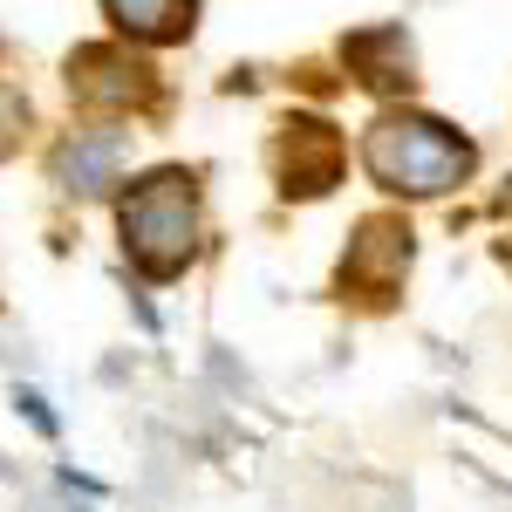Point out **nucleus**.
Returning a JSON list of instances; mask_svg holds the SVG:
<instances>
[{"mask_svg":"<svg viewBox=\"0 0 512 512\" xmlns=\"http://www.w3.org/2000/svg\"><path fill=\"white\" fill-rule=\"evenodd\" d=\"M362 164H369V178L396 198H437L451 192V185H465L472 178L478 151L451 130V123L437 117H376L369 123V137H362Z\"/></svg>","mask_w":512,"mask_h":512,"instance_id":"obj_1","label":"nucleus"},{"mask_svg":"<svg viewBox=\"0 0 512 512\" xmlns=\"http://www.w3.org/2000/svg\"><path fill=\"white\" fill-rule=\"evenodd\" d=\"M123 253L144 274H178L198 253V185L185 171H151L144 185H130V198L117 205Z\"/></svg>","mask_w":512,"mask_h":512,"instance_id":"obj_2","label":"nucleus"},{"mask_svg":"<svg viewBox=\"0 0 512 512\" xmlns=\"http://www.w3.org/2000/svg\"><path fill=\"white\" fill-rule=\"evenodd\" d=\"M69 96L96 117H123V110H144L158 96V76L130 48H76L69 55Z\"/></svg>","mask_w":512,"mask_h":512,"instance_id":"obj_3","label":"nucleus"},{"mask_svg":"<svg viewBox=\"0 0 512 512\" xmlns=\"http://www.w3.org/2000/svg\"><path fill=\"white\" fill-rule=\"evenodd\" d=\"M410 267V226L403 219H362L349 260H342V294L355 301H390Z\"/></svg>","mask_w":512,"mask_h":512,"instance_id":"obj_4","label":"nucleus"},{"mask_svg":"<svg viewBox=\"0 0 512 512\" xmlns=\"http://www.w3.org/2000/svg\"><path fill=\"white\" fill-rule=\"evenodd\" d=\"M274 164H280V192H301V198H321L335 178H342V137L315 117H294L280 130L274 144Z\"/></svg>","mask_w":512,"mask_h":512,"instance_id":"obj_5","label":"nucleus"},{"mask_svg":"<svg viewBox=\"0 0 512 512\" xmlns=\"http://www.w3.org/2000/svg\"><path fill=\"white\" fill-rule=\"evenodd\" d=\"M123 171V137L117 130H76L62 151H55V185L62 192H110Z\"/></svg>","mask_w":512,"mask_h":512,"instance_id":"obj_6","label":"nucleus"},{"mask_svg":"<svg viewBox=\"0 0 512 512\" xmlns=\"http://www.w3.org/2000/svg\"><path fill=\"white\" fill-rule=\"evenodd\" d=\"M103 7H110V21L123 35L137 41H185L198 14V0H103Z\"/></svg>","mask_w":512,"mask_h":512,"instance_id":"obj_7","label":"nucleus"},{"mask_svg":"<svg viewBox=\"0 0 512 512\" xmlns=\"http://www.w3.org/2000/svg\"><path fill=\"white\" fill-rule=\"evenodd\" d=\"M349 62L369 89H410V41L403 28H376V35H355L349 41Z\"/></svg>","mask_w":512,"mask_h":512,"instance_id":"obj_8","label":"nucleus"},{"mask_svg":"<svg viewBox=\"0 0 512 512\" xmlns=\"http://www.w3.org/2000/svg\"><path fill=\"white\" fill-rule=\"evenodd\" d=\"M21 130H28V103H21L14 89H0V158L21 144Z\"/></svg>","mask_w":512,"mask_h":512,"instance_id":"obj_9","label":"nucleus"}]
</instances>
